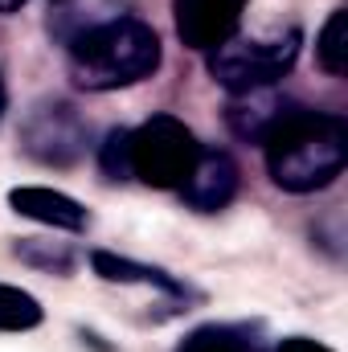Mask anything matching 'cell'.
<instances>
[{"label": "cell", "instance_id": "obj_1", "mask_svg": "<svg viewBox=\"0 0 348 352\" xmlns=\"http://www.w3.org/2000/svg\"><path fill=\"white\" fill-rule=\"evenodd\" d=\"M266 173L283 192L328 188L348 164V123L332 111L291 107L287 119L262 140Z\"/></svg>", "mask_w": 348, "mask_h": 352}, {"label": "cell", "instance_id": "obj_2", "mask_svg": "<svg viewBox=\"0 0 348 352\" xmlns=\"http://www.w3.org/2000/svg\"><path fill=\"white\" fill-rule=\"evenodd\" d=\"M66 66L83 90L135 87L160 70V37L140 16H115L66 45Z\"/></svg>", "mask_w": 348, "mask_h": 352}, {"label": "cell", "instance_id": "obj_3", "mask_svg": "<svg viewBox=\"0 0 348 352\" xmlns=\"http://www.w3.org/2000/svg\"><path fill=\"white\" fill-rule=\"evenodd\" d=\"M299 29L274 33V37H230L226 45L209 50V74L217 87L230 94L259 87H279V78L291 74L295 58H299Z\"/></svg>", "mask_w": 348, "mask_h": 352}, {"label": "cell", "instance_id": "obj_4", "mask_svg": "<svg viewBox=\"0 0 348 352\" xmlns=\"http://www.w3.org/2000/svg\"><path fill=\"white\" fill-rule=\"evenodd\" d=\"M127 152H131V180L148 188H180L201 156V144L176 115H152L148 123L131 127Z\"/></svg>", "mask_w": 348, "mask_h": 352}, {"label": "cell", "instance_id": "obj_5", "mask_svg": "<svg viewBox=\"0 0 348 352\" xmlns=\"http://www.w3.org/2000/svg\"><path fill=\"white\" fill-rule=\"evenodd\" d=\"M21 148L45 168H70L87 152V123L70 102H41L21 123Z\"/></svg>", "mask_w": 348, "mask_h": 352}, {"label": "cell", "instance_id": "obj_6", "mask_svg": "<svg viewBox=\"0 0 348 352\" xmlns=\"http://www.w3.org/2000/svg\"><path fill=\"white\" fill-rule=\"evenodd\" d=\"M250 0H173V21L180 45L209 54L217 45H226L230 37H238L242 12Z\"/></svg>", "mask_w": 348, "mask_h": 352}, {"label": "cell", "instance_id": "obj_7", "mask_svg": "<svg viewBox=\"0 0 348 352\" xmlns=\"http://www.w3.org/2000/svg\"><path fill=\"white\" fill-rule=\"evenodd\" d=\"M238 180H242V176H238V164H234L230 152L201 148V156H197L188 180L180 184V197H184V205L197 209V213H217V209H226V205L238 197Z\"/></svg>", "mask_w": 348, "mask_h": 352}, {"label": "cell", "instance_id": "obj_8", "mask_svg": "<svg viewBox=\"0 0 348 352\" xmlns=\"http://www.w3.org/2000/svg\"><path fill=\"white\" fill-rule=\"evenodd\" d=\"M8 205H12V213L37 221L45 230H58V234H83L90 226V213L83 201H74L70 192L45 188V184H21V188H12Z\"/></svg>", "mask_w": 348, "mask_h": 352}, {"label": "cell", "instance_id": "obj_9", "mask_svg": "<svg viewBox=\"0 0 348 352\" xmlns=\"http://www.w3.org/2000/svg\"><path fill=\"white\" fill-rule=\"evenodd\" d=\"M295 102L287 94H279L274 87H259V90H242V94H230L226 102V123L238 140L246 144H262L291 111Z\"/></svg>", "mask_w": 348, "mask_h": 352}, {"label": "cell", "instance_id": "obj_10", "mask_svg": "<svg viewBox=\"0 0 348 352\" xmlns=\"http://www.w3.org/2000/svg\"><path fill=\"white\" fill-rule=\"evenodd\" d=\"M131 0H50L45 12V29L58 45H70L78 33H87L94 25H107L115 16H127Z\"/></svg>", "mask_w": 348, "mask_h": 352}, {"label": "cell", "instance_id": "obj_11", "mask_svg": "<svg viewBox=\"0 0 348 352\" xmlns=\"http://www.w3.org/2000/svg\"><path fill=\"white\" fill-rule=\"evenodd\" d=\"M90 266L102 283H119V287H152L168 299H188V287L160 270V266H148V263H135V258H123V254H111V250H94L90 254Z\"/></svg>", "mask_w": 348, "mask_h": 352}, {"label": "cell", "instance_id": "obj_12", "mask_svg": "<svg viewBox=\"0 0 348 352\" xmlns=\"http://www.w3.org/2000/svg\"><path fill=\"white\" fill-rule=\"evenodd\" d=\"M176 352H266V332L262 324H246V320H221V324L213 320L184 332Z\"/></svg>", "mask_w": 348, "mask_h": 352}, {"label": "cell", "instance_id": "obj_13", "mask_svg": "<svg viewBox=\"0 0 348 352\" xmlns=\"http://www.w3.org/2000/svg\"><path fill=\"white\" fill-rule=\"evenodd\" d=\"M41 320H45V307L37 295L12 283H0V332H33Z\"/></svg>", "mask_w": 348, "mask_h": 352}, {"label": "cell", "instance_id": "obj_14", "mask_svg": "<svg viewBox=\"0 0 348 352\" xmlns=\"http://www.w3.org/2000/svg\"><path fill=\"white\" fill-rule=\"evenodd\" d=\"M345 25H348V12H345V8H336V12L324 21L320 37H316V62H320V70H324L328 78H340V74H345V66H348Z\"/></svg>", "mask_w": 348, "mask_h": 352}, {"label": "cell", "instance_id": "obj_15", "mask_svg": "<svg viewBox=\"0 0 348 352\" xmlns=\"http://www.w3.org/2000/svg\"><path fill=\"white\" fill-rule=\"evenodd\" d=\"M17 258L54 274H70L74 270V250L66 242H45V238H21L17 242Z\"/></svg>", "mask_w": 348, "mask_h": 352}, {"label": "cell", "instance_id": "obj_16", "mask_svg": "<svg viewBox=\"0 0 348 352\" xmlns=\"http://www.w3.org/2000/svg\"><path fill=\"white\" fill-rule=\"evenodd\" d=\"M127 135H131V127H115V131H107V140L98 144V168H102L107 180H131Z\"/></svg>", "mask_w": 348, "mask_h": 352}, {"label": "cell", "instance_id": "obj_17", "mask_svg": "<svg viewBox=\"0 0 348 352\" xmlns=\"http://www.w3.org/2000/svg\"><path fill=\"white\" fill-rule=\"evenodd\" d=\"M274 352H336V349H328L324 340H312V336H287V340H279Z\"/></svg>", "mask_w": 348, "mask_h": 352}, {"label": "cell", "instance_id": "obj_18", "mask_svg": "<svg viewBox=\"0 0 348 352\" xmlns=\"http://www.w3.org/2000/svg\"><path fill=\"white\" fill-rule=\"evenodd\" d=\"M25 4H29V0H0V12H4V16H8V12H21V8H25Z\"/></svg>", "mask_w": 348, "mask_h": 352}, {"label": "cell", "instance_id": "obj_19", "mask_svg": "<svg viewBox=\"0 0 348 352\" xmlns=\"http://www.w3.org/2000/svg\"><path fill=\"white\" fill-rule=\"evenodd\" d=\"M4 107H8V90H4V78H0V119H4Z\"/></svg>", "mask_w": 348, "mask_h": 352}]
</instances>
